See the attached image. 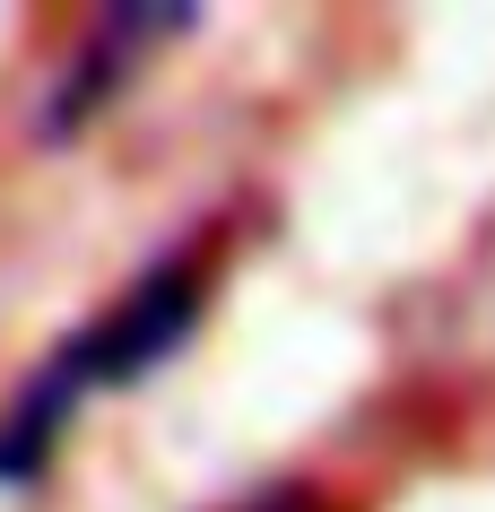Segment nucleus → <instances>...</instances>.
I'll return each instance as SVG.
<instances>
[{"instance_id": "f03ea898", "label": "nucleus", "mask_w": 495, "mask_h": 512, "mask_svg": "<svg viewBox=\"0 0 495 512\" xmlns=\"http://www.w3.org/2000/svg\"><path fill=\"white\" fill-rule=\"evenodd\" d=\"M235 512H322L304 486H270V495H252V504H235Z\"/></svg>"}, {"instance_id": "f257e3e1", "label": "nucleus", "mask_w": 495, "mask_h": 512, "mask_svg": "<svg viewBox=\"0 0 495 512\" xmlns=\"http://www.w3.org/2000/svg\"><path fill=\"white\" fill-rule=\"evenodd\" d=\"M192 322H200V261L183 252V261H157L113 313H96L53 356V374L18 391L9 426H0V478H27L35 460L53 452V434L79 408V391H96V382H139L148 365H165V356L192 339Z\"/></svg>"}]
</instances>
